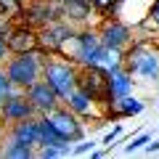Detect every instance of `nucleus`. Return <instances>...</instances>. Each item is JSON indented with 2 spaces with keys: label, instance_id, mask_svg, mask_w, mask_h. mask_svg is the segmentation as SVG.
I'll return each mask as SVG.
<instances>
[{
  "label": "nucleus",
  "instance_id": "f257e3e1",
  "mask_svg": "<svg viewBox=\"0 0 159 159\" xmlns=\"http://www.w3.org/2000/svg\"><path fill=\"white\" fill-rule=\"evenodd\" d=\"M48 53L34 48V51H24V53H13V58L6 61V72L11 77V82L21 90H27L29 85H34L43 77V66L48 61Z\"/></svg>",
  "mask_w": 159,
  "mask_h": 159
},
{
  "label": "nucleus",
  "instance_id": "f03ea898",
  "mask_svg": "<svg viewBox=\"0 0 159 159\" xmlns=\"http://www.w3.org/2000/svg\"><path fill=\"white\" fill-rule=\"evenodd\" d=\"M122 66L133 74V77L143 80H159V48L151 45L148 40H138L125 51V64Z\"/></svg>",
  "mask_w": 159,
  "mask_h": 159
},
{
  "label": "nucleus",
  "instance_id": "7ed1b4c3",
  "mask_svg": "<svg viewBox=\"0 0 159 159\" xmlns=\"http://www.w3.org/2000/svg\"><path fill=\"white\" fill-rule=\"evenodd\" d=\"M43 80L58 93L61 101H66L69 93L77 90V85H80V66L74 61H56V58H48L45 66H43Z\"/></svg>",
  "mask_w": 159,
  "mask_h": 159
},
{
  "label": "nucleus",
  "instance_id": "20e7f679",
  "mask_svg": "<svg viewBox=\"0 0 159 159\" xmlns=\"http://www.w3.org/2000/svg\"><path fill=\"white\" fill-rule=\"evenodd\" d=\"M48 119H51V125L56 127L58 133H61L66 141H82L85 138V130H82V122H80V114H74L72 109L64 103V106H56L51 114H45Z\"/></svg>",
  "mask_w": 159,
  "mask_h": 159
},
{
  "label": "nucleus",
  "instance_id": "39448f33",
  "mask_svg": "<svg viewBox=\"0 0 159 159\" xmlns=\"http://www.w3.org/2000/svg\"><path fill=\"white\" fill-rule=\"evenodd\" d=\"M0 117H3V122L13 125V122H21V119H27V117H37V109L29 101L27 90L21 93V88H16V90L6 98V103L0 106Z\"/></svg>",
  "mask_w": 159,
  "mask_h": 159
},
{
  "label": "nucleus",
  "instance_id": "423d86ee",
  "mask_svg": "<svg viewBox=\"0 0 159 159\" xmlns=\"http://www.w3.org/2000/svg\"><path fill=\"white\" fill-rule=\"evenodd\" d=\"M85 93H90L98 103H109V80L106 69L101 66H80V85Z\"/></svg>",
  "mask_w": 159,
  "mask_h": 159
},
{
  "label": "nucleus",
  "instance_id": "0eeeda50",
  "mask_svg": "<svg viewBox=\"0 0 159 159\" xmlns=\"http://www.w3.org/2000/svg\"><path fill=\"white\" fill-rule=\"evenodd\" d=\"M72 32H74V29L69 27V24L51 21V24H45V27L37 32V48H40V51H45L48 56H51V53H58L61 45H64V40H66Z\"/></svg>",
  "mask_w": 159,
  "mask_h": 159
},
{
  "label": "nucleus",
  "instance_id": "6e6552de",
  "mask_svg": "<svg viewBox=\"0 0 159 159\" xmlns=\"http://www.w3.org/2000/svg\"><path fill=\"white\" fill-rule=\"evenodd\" d=\"M27 96H29V101L34 103L37 114H51L56 106H61V103H64L61 98H58V93L48 85L45 80H37L34 85H29L27 88Z\"/></svg>",
  "mask_w": 159,
  "mask_h": 159
},
{
  "label": "nucleus",
  "instance_id": "1a4fd4ad",
  "mask_svg": "<svg viewBox=\"0 0 159 159\" xmlns=\"http://www.w3.org/2000/svg\"><path fill=\"white\" fill-rule=\"evenodd\" d=\"M98 34H101V43L106 48H117V51H125L130 45V40H133V29L127 24L117 21V19H109Z\"/></svg>",
  "mask_w": 159,
  "mask_h": 159
},
{
  "label": "nucleus",
  "instance_id": "9d476101",
  "mask_svg": "<svg viewBox=\"0 0 159 159\" xmlns=\"http://www.w3.org/2000/svg\"><path fill=\"white\" fill-rule=\"evenodd\" d=\"M106 80H109V103L111 101H119L133 93V74L127 72L125 66H114L106 72Z\"/></svg>",
  "mask_w": 159,
  "mask_h": 159
},
{
  "label": "nucleus",
  "instance_id": "9b49d317",
  "mask_svg": "<svg viewBox=\"0 0 159 159\" xmlns=\"http://www.w3.org/2000/svg\"><path fill=\"white\" fill-rule=\"evenodd\" d=\"M8 135L27 143V146H32V148H37L40 146V114L37 117H27L21 122H13L8 127Z\"/></svg>",
  "mask_w": 159,
  "mask_h": 159
},
{
  "label": "nucleus",
  "instance_id": "f8f14e48",
  "mask_svg": "<svg viewBox=\"0 0 159 159\" xmlns=\"http://www.w3.org/2000/svg\"><path fill=\"white\" fill-rule=\"evenodd\" d=\"M146 109V103L141 101V98L135 96H125V98H119V101H111L109 103V122L111 119H125V117H138V114Z\"/></svg>",
  "mask_w": 159,
  "mask_h": 159
},
{
  "label": "nucleus",
  "instance_id": "ddd939ff",
  "mask_svg": "<svg viewBox=\"0 0 159 159\" xmlns=\"http://www.w3.org/2000/svg\"><path fill=\"white\" fill-rule=\"evenodd\" d=\"M8 45H11L13 53H24V51H34L37 48V32H34L32 27H16L11 29V34H8Z\"/></svg>",
  "mask_w": 159,
  "mask_h": 159
},
{
  "label": "nucleus",
  "instance_id": "4468645a",
  "mask_svg": "<svg viewBox=\"0 0 159 159\" xmlns=\"http://www.w3.org/2000/svg\"><path fill=\"white\" fill-rule=\"evenodd\" d=\"M64 103H66V106L72 109L74 114H80V117H85V114H90V111H93V106H96L98 101H96V98L90 96V93H85L82 88H77V90H72V93H69V98H66Z\"/></svg>",
  "mask_w": 159,
  "mask_h": 159
},
{
  "label": "nucleus",
  "instance_id": "2eb2a0df",
  "mask_svg": "<svg viewBox=\"0 0 159 159\" xmlns=\"http://www.w3.org/2000/svg\"><path fill=\"white\" fill-rule=\"evenodd\" d=\"M0 154L6 159H29V157H37V148H32V146H27V143L8 135V143L0 148Z\"/></svg>",
  "mask_w": 159,
  "mask_h": 159
},
{
  "label": "nucleus",
  "instance_id": "dca6fc26",
  "mask_svg": "<svg viewBox=\"0 0 159 159\" xmlns=\"http://www.w3.org/2000/svg\"><path fill=\"white\" fill-rule=\"evenodd\" d=\"M13 90H16V85L11 82V77H8V72H6L3 66H0V106L6 103V98L11 96Z\"/></svg>",
  "mask_w": 159,
  "mask_h": 159
},
{
  "label": "nucleus",
  "instance_id": "f3484780",
  "mask_svg": "<svg viewBox=\"0 0 159 159\" xmlns=\"http://www.w3.org/2000/svg\"><path fill=\"white\" fill-rule=\"evenodd\" d=\"M93 8L98 13H117L119 11V0H93Z\"/></svg>",
  "mask_w": 159,
  "mask_h": 159
},
{
  "label": "nucleus",
  "instance_id": "a211bd4d",
  "mask_svg": "<svg viewBox=\"0 0 159 159\" xmlns=\"http://www.w3.org/2000/svg\"><path fill=\"white\" fill-rule=\"evenodd\" d=\"M148 141H151V135H148V133H141L138 138H133V141L125 146V154H135L138 148H146V143H148Z\"/></svg>",
  "mask_w": 159,
  "mask_h": 159
},
{
  "label": "nucleus",
  "instance_id": "6ab92c4d",
  "mask_svg": "<svg viewBox=\"0 0 159 159\" xmlns=\"http://www.w3.org/2000/svg\"><path fill=\"white\" fill-rule=\"evenodd\" d=\"M8 34H11V29H0V64L8 58V53H11V45H8Z\"/></svg>",
  "mask_w": 159,
  "mask_h": 159
},
{
  "label": "nucleus",
  "instance_id": "aec40b11",
  "mask_svg": "<svg viewBox=\"0 0 159 159\" xmlns=\"http://www.w3.org/2000/svg\"><path fill=\"white\" fill-rule=\"evenodd\" d=\"M37 157L40 159H56V157H66V154L56 146H37Z\"/></svg>",
  "mask_w": 159,
  "mask_h": 159
},
{
  "label": "nucleus",
  "instance_id": "412c9836",
  "mask_svg": "<svg viewBox=\"0 0 159 159\" xmlns=\"http://www.w3.org/2000/svg\"><path fill=\"white\" fill-rule=\"evenodd\" d=\"M93 148H96V143H93V141H85V138H82L77 146H72V157H85V154H90Z\"/></svg>",
  "mask_w": 159,
  "mask_h": 159
},
{
  "label": "nucleus",
  "instance_id": "4be33fe9",
  "mask_svg": "<svg viewBox=\"0 0 159 159\" xmlns=\"http://www.w3.org/2000/svg\"><path fill=\"white\" fill-rule=\"evenodd\" d=\"M119 133H122V125H114L111 127V133H106V135H103V146H106L109 148V151H111V146H114V141H117V138H119Z\"/></svg>",
  "mask_w": 159,
  "mask_h": 159
},
{
  "label": "nucleus",
  "instance_id": "5701e85b",
  "mask_svg": "<svg viewBox=\"0 0 159 159\" xmlns=\"http://www.w3.org/2000/svg\"><path fill=\"white\" fill-rule=\"evenodd\" d=\"M148 19L154 21V27H159V0L151 3V8H148Z\"/></svg>",
  "mask_w": 159,
  "mask_h": 159
},
{
  "label": "nucleus",
  "instance_id": "b1692460",
  "mask_svg": "<svg viewBox=\"0 0 159 159\" xmlns=\"http://www.w3.org/2000/svg\"><path fill=\"white\" fill-rule=\"evenodd\" d=\"M157 151H159V138H154L146 143V154H157Z\"/></svg>",
  "mask_w": 159,
  "mask_h": 159
},
{
  "label": "nucleus",
  "instance_id": "393cba45",
  "mask_svg": "<svg viewBox=\"0 0 159 159\" xmlns=\"http://www.w3.org/2000/svg\"><path fill=\"white\" fill-rule=\"evenodd\" d=\"M0 141H3V117H0Z\"/></svg>",
  "mask_w": 159,
  "mask_h": 159
},
{
  "label": "nucleus",
  "instance_id": "a878e982",
  "mask_svg": "<svg viewBox=\"0 0 159 159\" xmlns=\"http://www.w3.org/2000/svg\"><path fill=\"white\" fill-rule=\"evenodd\" d=\"M0 157H3V154H0Z\"/></svg>",
  "mask_w": 159,
  "mask_h": 159
},
{
  "label": "nucleus",
  "instance_id": "bb28decb",
  "mask_svg": "<svg viewBox=\"0 0 159 159\" xmlns=\"http://www.w3.org/2000/svg\"><path fill=\"white\" fill-rule=\"evenodd\" d=\"M61 3H64V0H61Z\"/></svg>",
  "mask_w": 159,
  "mask_h": 159
}]
</instances>
